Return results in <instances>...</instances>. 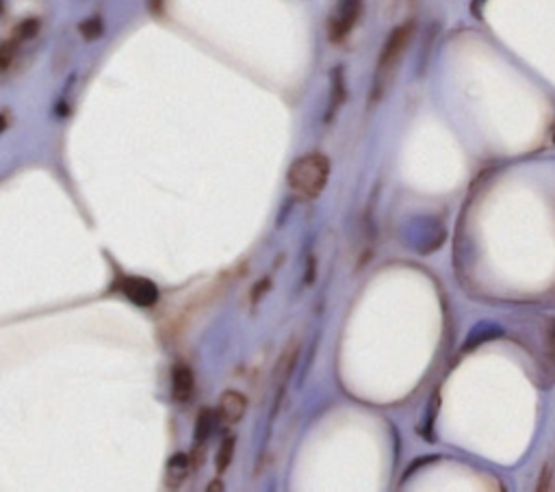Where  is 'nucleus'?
<instances>
[{"mask_svg":"<svg viewBox=\"0 0 555 492\" xmlns=\"http://www.w3.org/2000/svg\"><path fill=\"white\" fill-rule=\"evenodd\" d=\"M553 143H555V132H553Z\"/></svg>","mask_w":555,"mask_h":492,"instance_id":"obj_18","label":"nucleus"},{"mask_svg":"<svg viewBox=\"0 0 555 492\" xmlns=\"http://www.w3.org/2000/svg\"><path fill=\"white\" fill-rule=\"evenodd\" d=\"M363 13V0H341L337 15L330 20L328 31L332 41H341L345 35L351 33V29L356 27V22Z\"/></svg>","mask_w":555,"mask_h":492,"instance_id":"obj_4","label":"nucleus"},{"mask_svg":"<svg viewBox=\"0 0 555 492\" xmlns=\"http://www.w3.org/2000/svg\"><path fill=\"white\" fill-rule=\"evenodd\" d=\"M549 479H551V466H545V468H542V477H540V484H538V490H545V488H549Z\"/></svg>","mask_w":555,"mask_h":492,"instance_id":"obj_16","label":"nucleus"},{"mask_svg":"<svg viewBox=\"0 0 555 492\" xmlns=\"http://www.w3.org/2000/svg\"><path fill=\"white\" fill-rule=\"evenodd\" d=\"M347 100V87H345V74H343V68H335L332 72V102H330V108H328V122L335 118V113L339 111V106Z\"/></svg>","mask_w":555,"mask_h":492,"instance_id":"obj_9","label":"nucleus"},{"mask_svg":"<svg viewBox=\"0 0 555 492\" xmlns=\"http://www.w3.org/2000/svg\"><path fill=\"white\" fill-rule=\"evenodd\" d=\"M80 35L87 39V41H94L98 39L102 33H104V24H102V20L96 15V17H87L85 22H80V27H78Z\"/></svg>","mask_w":555,"mask_h":492,"instance_id":"obj_13","label":"nucleus"},{"mask_svg":"<svg viewBox=\"0 0 555 492\" xmlns=\"http://www.w3.org/2000/svg\"><path fill=\"white\" fill-rule=\"evenodd\" d=\"M213 432V412L211 410H199L197 421H195V440L204 442Z\"/></svg>","mask_w":555,"mask_h":492,"instance_id":"obj_12","label":"nucleus"},{"mask_svg":"<svg viewBox=\"0 0 555 492\" xmlns=\"http://www.w3.org/2000/svg\"><path fill=\"white\" fill-rule=\"evenodd\" d=\"M234 444H237V440H234L232 436H228L224 442H221L219 451H217V456H215V466H217V473H224L226 468L230 466V462H232V456H234Z\"/></svg>","mask_w":555,"mask_h":492,"instance_id":"obj_11","label":"nucleus"},{"mask_svg":"<svg viewBox=\"0 0 555 492\" xmlns=\"http://www.w3.org/2000/svg\"><path fill=\"white\" fill-rule=\"evenodd\" d=\"M412 31H414V24L412 22H406V24L397 27L391 31L384 48L380 52V59H377V70H375V87H373V100H377L382 94H384V87L388 85L391 76H393V70L397 68L399 59L406 52V46L412 37Z\"/></svg>","mask_w":555,"mask_h":492,"instance_id":"obj_2","label":"nucleus"},{"mask_svg":"<svg viewBox=\"0 0 555 492\" xmlns=\"http://www.w3.org/2000/svg\"><path fill=\"white\" fill-rule=\"evenodd\" d=\"M540 365H542V377L547 379V386L555 384V319H549L542 325V353H540Z\"/></svg>","mask_w":555,"mask_h":492,"instance_id":"obj_7","label":"nucleus"},{"mask_svg":"<svg viewBox=\"0 0 555 492\" xmlns=\"http://www.w3.org/2000/svg\"><path fill=\"white\" fill-rule=\"evenodd\" d=\"M297 353H300V343L293 339L291 343L284 347V351L278 358V365H276V371H274V377H276V406H274V412L278 410L280 399H282V395L286 391L288 379H291V373H293L295 363H297Z\"/></svg>","mask_w":555,"mask_h":492,"instance_id":"obj_5","label":"nucleus"},{"mask_svg":"<svg viewBox=\"0 0 555 492\" xmlns=\"http://www.w3.org/2000/svg\"><path fill=\"white\" fill-rule=\"evenodd\" d=\"M167 473L171 484H181L191 473V458L187 454H176L167 464Z\"/></svg>","mask_w":555,"mask_h":492,"instance_id":"obj_10","label":"nucleus"},{"mask_svg":"<svg viewBox=\"0 0 555 492\" xmlns=\"http://www.w3.org/2000/svg\"><path fill=\"white\" fill-rule=\"evenodd\" d=\"M221 488H224L221 484H211V486H209V490H221Z\"/></svg>","mask_w":555,"mask_h":492,"instance_id":"obj_17","label":"nucleus"},{"mask_svg":"<svg viewBox=\"0 0 555 492\" xmlns=\"http://www.w3.org/2000/svg\"><path fill=\"white\" fill-rule=\"evenodd\" d=\"M330 178V161L328 156L319 152H310L300 156L293 165L288 167L286 181L297 195L306 199H315L328 185Z\"/></svg>","mask_w":555,"mask_h":492,"instance_id":"obj_1","label":"nucleus"},{"mask_svg":"<svg viewBox=\"0 0 555 492\" xmlns=\"http://www.w3.org/2000/svg\"><path fill=\"white\" fill-rule=\"evenodd\" d=\"M122 293L139 308H152L159 304V286L148 278H137V276H124L120 280Z\"/></svg>","mask_w":555,"mask_h":492,"instance_id":"obj_3","label":"nucleus"},{"mask_svg":"<svg viewBox=\"0 0 555 492\" xmlns=\"http://www.w3.org/2000/svg\"><path fill=\"white\" fill-rule=\"evenodd\" d=\"M193 386H195V379H193L191 367H187L185 363L176 365L171 371V397L176 401H189L193 395Z\"/></svg>","mask_w":555,"mask_h":492,"instance_id":"obj_8","label":"nucleus"},{"mask_svg":"<svg viewBox=\"0 0 555 492\" xmlns=\"http://www.w3.org/2000/svg\"><path fill=\"white\" fill-rule=\"evenodd\" d=\"M39 31V20L37 17H27L24 22H20V27L15 29V39L24 41V39H33Z\"/></svg>","mask_w":555,"mask_h":492,"instance_id":"obj_14","label":"nucleus"},{"mask_svg":"<svg viewBox=\"0 0 555 492\" xmlns=\"http://www.w3.org/2000/svg\"><path fill=\"white\" fill-rule=\"evenodd\" d=\"M246 410H248V399L237 391H228L221 395L215 416L221 428H232V425H237L243 419Z\"/></svg>","mask_w":555,"mask_h":492,"instance_id":"obj_6","label":"nucleus"},{"mask_svg":"<svg viewBox=\"0 0 555 492\" xmlns=\"http://www.w3.org/2000/svg\"><path fill=\"white\" fill-rule=\"evenodd\" d=\"M269 284H272V280H269V278H262V280H260V282L254 286V293H252V302H254V304L258 302V297H262L265 293H267Z\"/></svg>","mask_w":555,"mask_h":492,"instance_id":"obj_15","label":"nucleus"}]
</instances>
